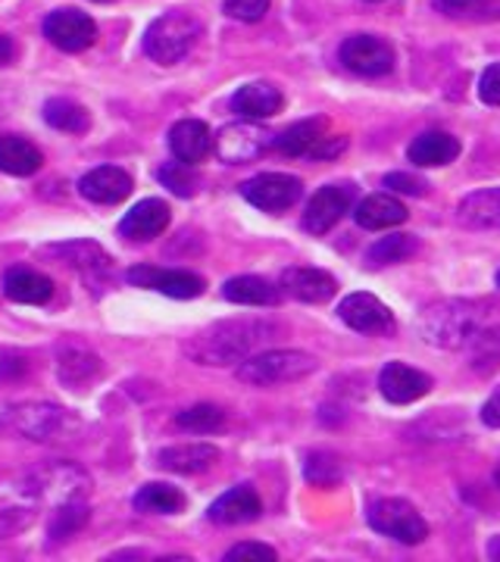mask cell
Segmentation results:
<instances>
[{
	"label": "cell",
	"instance_id": "obj_1",
	"mask_svg": "<svg viewBox=\"0 0 500 562\" xmlns=\"http://www.w3.org/2000/svg\"><path fill=\"white\" fill-rule=\"evenodd\" d=\"M276 335V325L263 319H235L220 322L207 331L195 335L188 344V357L200 366H229V362H244L260 344Z\"/></svg>",
	"mask_w": 500,
	"mask_h": 562
},
{
	"label": "cell",
	"instance_id": "obj_2",
	"mask_svg": "<svg viewBox=\"0 0 500 562\" xmlns=\"http://www.w3.org/2000/svg\"><path fill=\"white\" fill-rule=\"evenodd\" d=\"M422 341L435 344L441 350H457L469 344L479 331V310L463 301H438L420 313Z\"/></svg>",
	"mask_w": 500,
	"mask_h": 562
},
{
	"label": "cell",
	"instance_id": "obj_3",
	"mask_svg": "<svg viewBox=\"0 0 500 562\" xmlns=\"http://www.w3.org/2000/svg\"><path fill=\"white\" fill-rule=\"evenodd\" d=\"M200 32H203V25L191 10H169L151 22V29L144 32V50L151 60L173 66L191 54Z\"/></svg>",
	"mask_w": 500,
	"mask_h": 562
},
{
	"label": "cell",
	"instance_id": "obj_4",
	"mask_svg": "<svg viewBox=\"0 0 500 562\" xmlns=\"http://www.w3.org/2000/svg\"><path fill=\"white\" fill-rule=\"evenodd\" d=\"M316 372V360L300 350H266L257 357H247L238 366V379L254 387H273V384L300 382Z\"/></svg>",
	"mask_w": 500,
	"mask_h": 562
},
{
	"label": "cell",
	"instance_id": "obj_5",
	"mask_svg": "<svg viewBox=\"0 0 500 562\" xmlns=\"http://www.w3.org/2000/svg\"><path fill=\"white\" fill-rule=\"evenodd\" d=\"M347 138L332 135L329 120H303L291 125L288 132H281L276 138V150L285 157H310V160H329L338 157L344 150Z\"/></svg>",
	"mask_w": 500,
	"mask_h": 562
},
{
	"label": "cell",
	"instance_id": "obj_6",
	"mask_svg": "<svg viewBox=\"0 0 500 562\" xmlns=\"http://www.w3.org/2000/svg\"><path fill=\"white\" fill-rule=\"evenodd\" d=\"M88 491H91V479L73 462H51V465H44V469H38L32 475V487H29V494L35 501L54 503L57 509L69 506V503H81L88 497Z\"/></svg>",
	"mask_w": 500,
	"mask_h": 562
},
{
	"label": "cell",
	"instance_id": "obj_7",
	"mask_svg": "<svg viewBox=\"0 0 500 562\" xmlns=\"http://www.w3.org/2000/svg\"><path fill=\"white\" fill-rule=\"evenodd\" d=\"M269 147H276V135L257 120L232 122V125H225L220 135L213 138L216 157L222 162H232V166L260 160Z\"/></svg>",
	"mask_w": 500,
	"mask_h": 562
},
{
	"label": "cell",
	"instance_id": "obj_8",
	"mask_svg": "<svg viewBox=\"0 0 500 562\" xmlns=\"http://www.w3.org/2000/svg\"><path fill=\"white\" fill-rule=\"evenodd\" d=\"M7 419L20 428L29 441H57L69 438L73 431H79V422L69 409L54 406V403H22L16 409H10Z\"/></svg>",
	"mask_w": 500,
	"mask_h": 562
},
{
	"label": "cell",
	"instance_id": "obj_9",
	"mask_svg": "<svg viewBox=\"0 0 500 562\" xmlns=\"http://www.w3.org/2000/svg\"><path fill=\"white\" fill-rule=\"evenodd\" d=\"M369 525L398 543H420L429 538V525L407 501H379L369 506Z\"/></svg>",
	"mask_w": 500,
	"mask_h": 562
},
{
	"label": "cell",
	"instance_id": "obj_10",
	"mask_svg": "<svg viewBox=\"0 0 500 562\" xmlns=\"http://www.w3.org/2000/svg\"><path fill=\"white\" fill-rule=\"evenodd\" d=\"M344 69L366 76V79H379L395 69V50L391 44L379 35H351L344 38L338 50Z\"/></svg>",
	"mask_w": 500,
	"mask_h": 562
},
{
	"label": "cell",
	"instance_id": "obj_11",
	"mask_svg": "<svg viewBox=\"0 0 500 562\" xmlns=\"http://www.w3.org/2000/svg\"><path fill=\"white\" fill-rule=\"evenodd\" d=\"M300 194H303L300 179L285 176V172H263L241 184V198L254 203L263 213H285L300 201Z\"/></svg>",
	"mask_w": 500,
	"mask_h": 562
},
{
	"label": "cell",
	"instance_id": "obj_12",
	"mask_svg": "<svg viewBox=\"0 0 500 562\" xmlns=\"http://www.w3.org/2000/svg\"><path fill=\"white\" fill-rule=\"evenodd\" d=\"M354 198H357L354 184H325V188H320L303 210V228L310 235H325L329 228H335L351 213Z\"/></svg>",
	"mask_w": 500,
	"mask_h": 562
},
{
	"label": "cell",
	"instance_id": "obj_13",
	"mask_svg": "<svg viewBox=\"0 0 500 562\" xmlns=\"http://www.w3.org/2000/svg\"><path fill=\"white\" fill-rule=\"evenodd\" d=\"M44 38L66 54H81L98 41V25L79 10H54L44 20Z\"/></svg>",
	"mask_w": 500,
	"mask_h": 562
},
{
	"label": "cell",
	"instance_id": "obj_14",
	"mask_svg": "<svg viewBox=\"0 0 500 562\" xmlns=\"http://www.w3.org/2000/svg\"><path fill=\"white\" fill-rule=\"evenodd\" d=\"M129 284L135 288H151V291H160L166 297H176V301H191L203 294V279L195 272H181V269H157V266H135L125 272Z\"/></svg>",
	"mask_w": 500,
	"mask_h": 562
},
{
	"label": "cell",
	"instance_id": "obj_15",
	"mask_svg": "<svg viewBox=\"0 0 500 562\" xmlns=\"http://www.w3.org/2000/svg\"><path fill=\"white\" fill-rule=\"evenodd\" d=\"M341 322L344 325H351L354 331H363V335H385V331H391V310L379 301V297H373V294H351V297H344L338 306Z\"/></svg>",
	"mask_w": 500,
	"mask_h": 562
},
{
	"label": "cell",
	"instance_id": "obj_16",
	"mask_svg": "<svg viewBox=\"0 0 500 562\" xmlns=\"http://www.w3.org/2000/svg\"><path fill=\"white\" fill-rule=\"evenodd\" d=\"M379 391L385 394V401L413 403L432 391V379L407 362H388L379 375Z\"/></svg>",
	"mask_w": 500,
	"mask_h": 562
},
{
	"label": "cell",
	"instance_id": "obj_17",
	"mask_svg": "<svg viewBox=\"0 0 500 562\" xmlns=\"http://www.w3.org/2000/svg\"><path fill=\"white\" fill-rule=\"evenodd\" d=\"M281 288L288 297H295L300 303H325L335 297L338 291V281L332 279L329 272L322 269H307V266H295V269H285L281 276Z\"/></svg>",
	"mask_w": 500,
	"mask_h": 562
},
{
	"label": "cell",
	"instance_id": "obj_18",
	"mask_svg": "<svg viewBox=\"0 0 500 562\" xmlns=\"http://www.w3.org/2000/svg\"><path fill=\"white\" fill-rule=\"evenodd\" d=\"M169 225V206L157 198L135 203L120 222V235L129 241H154Z\"/></svg>",
	"mask_w": 500,
	"mask_h": 562
},
{
	"label": "cell",
	"instance_id": "obj_19",
	"mask_svg": "<svg viewBox=\"0 0 500 562\" xmlns=\"http://www.w3.org/2000/svg\"><path fill=\"white\" fill-rule=\"evenodd\" d=\"M263 503L257 497V491L251 484H238L232 491H225L220 501L210 506V522L216 525H247L254 519H260Z\"/></svg>",
	"mask_w": 500,
	"mask_h": 562
},
{
	"label": "cell",
	"instance_id": "obj_20",
	"mask_svg": "<svg viewBox=\"0 0 500 562\" xmlns=\"http://www.w3.org/2000/svg\"><path fill=\"white\" fill-rule=\"evenodd\" d=\"M79 188L91 203H122L132 194V176L120 166H98L79 181Z\"/></svg>",
	"mask_w": 500,
	"mask_h": 562
},
{
	"label": "cell",
	"instance_id": "obj_21",
	"mask_svg": "<svg viewBox=\"0 0 500 562\" xmlns=\"http://www.w3.org/2000/svg\"><path fill=\"white\" fill-rule=\"evenodd\" d=\"M169 150H173V157H176V160L188 162V166L207 160V157H210V150H213V135H210L207 122H200V120L176 122V125H173V132H169Z\"/></svg>",
	"mask_w": 500,
	"mask_h": 562
},
{
	"label": "cell",
	"instance_id": "obj_22",
	"mask_svg": "<svg viewBox=\"0 0 500 562\" xmlns=\"http://www.w3.org/2000/svg\"><path fill=\"white\" fill-rule=\"evenodd\" d=\"M281 106H285V98L269 81H251V85L238 88V94L232 98V110L244 120H269Z\"/></svg>",
	"mask_w": 500,
	"mask_h": 562
},
{
	"label": "cell",
	"instance_id": "obj_23",
	"mask_svg": "<svg viewBox=\"0 0 500 562\" xmlns=\"http://www.w3.org/2000/svg\"><path fill=\"white\" fill-rule=\"evenodd\" d=\"M460 157V140L447 132H422L420 138L410 144L407 160L416 162L422 169H435V166H447Z\"/></svg>",
	"mask_w": 500,
	"mask_h": 562
},
{
	"label": "cell",
	"instance_id": "obj_24",
	"mask_svg": "<svg viewBox=\"0 0 500 562\" xmlns=\"http://www.w3.org/2000/svg\"><path fill=\"white\" fill-rule=\"evenodd\" d=\"M3 294H7V301L38 306V303H47L54 297V281L35 272V269H7Z\"/></svg>",
	"mask_w": 500,
	"mask_h": 562
},
{
	"label": "cell",
	"instance_id": "obj_25",
	"mask_svg": "<svg viewBox=\"0 0 500 562\" xmlns=\"http://www.w3.org/2000/svg\"><path fill=\"white\" fill-rule=\"evenodd\" d=\"M220 460V450L213 443H179V447H166L160 453V465L166 472H179V475H198L213 469Z\"/></svg>",
	"mask_w": 500,
	"mask_h": 562
},
{
	"label": "cell",
	"instance_id": "obj_26",
	"mask_svg": "<svg viewBox=\"0 0 500 562\" xmlns=\"http://www.w3.org/2000/svg\"><path fill=\"white\" fill-rule=\"evenodd\" d=\"M354 220H357L360 228L381 232V228H395V225L407 220V206L391 194H369L366 201L357 203Z\"/></svg>",
	"mask_w": 500,
	"mask_h": 562
},
{
	"label": "cell",
	"instance_id": "obj_27",
	"mask_svg": "<svg viewBox=\"0 0 500 562\" xmlns=\"http://www.w3.org/2000/svg\"><path fill=\"white\" fill-rule=\"evenodd\" d=\"M41 150L32 140L20 138V135H0V172L7 176H35L41 169Z\"/></svg>",
	"mask_w": 500,
	"mask_h": 562
},
{
	"label": "cell",
	"instance_id": "obj_28",
	"mask_svg": "<svg viewBox=\"0 0 500 562\" xmlns=\"http://www.w3.org/2000/svg\"><path fill=\"white\" fill-rule=\"evenodd\" d=\"M222 297L241 303V306H276L281 291L260 276H238V279H229L222 284Z\"/></svg>",
	"mask_w": 500,
	"mask_h": 562
},
{
	"label": "cell",
	"instance_id": "obj_29",
	"mask_svg": "<svg viewBox=\"0 0 500 562\" xmlns=\"http://www.w3.org/2000/svg\"><path fill=\"white\" fill-rule=\"evenodd\" d=\"M100 375V360L88 350H79V347H69L63 350L60 360H57V379H60L66 387L79 391L85 384H91Z\"/></svg>",
	"mask_w": 500,
	"mask_h": 562
},
{
	"label": "cell",
	"instance_id": "obj_30",
	"mask_svg": "<svg viewBox=\"0 0 500 562\" xmlns=\"http://www.w3.org/2000/svg\"><path fill=\"white\" fill-rule=\"evenodd\" d=\"M51 254H60L69 260V266L81 269V276L88 281H100V276L110 272V257L100 250L98 244L81 241V244H66V247H51Z\"/></svg>",
	"mask_w": 500,
	"mask_h": 562
},
{
	"label": "cell",
	"instance_id": "obj_31",
	"mask_svg": "<svg viewBox=\"0 0 500 562\" xmlns=\"http://www.w3.org/2000/svg\"><path fill=\"white\" fill-rule=\"evenodd\" d=\"M135 509L141 513H154V516H176L185 509V494L173 484H144L135 494Z\"/></svg>",
	"mask_w": 500,
	"mask_h": 562
},
{
	"label": "cell",
	"instance_id": "obj_32",
	"mask_svg": "<svg viewBox=\"0 0 500 562\" xmlns=\"http://www.w3.org/2000/svg\"><path fill=\"white\" fill-rule=\"evenodd\" d=\"M44 122L57 132H73V135H81L88 132L91 125V116L88 110L76 101H66V98H54V101L44 103Z\"/></svg>",
	"mask_w": 500,
	"mask_h": 562
},
{
	"label": "cell",
	"instance_id": "obj_33",
	"mask_svg": "<svg viewBox=\"0 0 500 562\" xmlns=\"http://www.w3.org/2000/svg\"><path fill=\"white\" fill-rule=\"evenodd\" d=\"M460 220L473 228H485V225H498L500 222V191H481L466 198L460 206Z\"/></svg>",
	"mask_w": 500,
	"mask_h": 562
},
{
	"label": "cell",
	"instance_id": "obj_34",
	"mask_svg": "<svg viewBox=\"0 0 500 562\" xmlns=\"http://www.w3.org/2000/svg\"><path fill=\"white\" fill-rule=\"evenodd\" d=\"M413 254H416V238L413 235H388L379 244H373L366 260H369V266H391V262L410 260Z\"/></svg>",
	"mask_w": 500,
	"mask_h": 562
},
{
	"label": "cell",
	"instance_id": "obj_35",
	"mask_svg": "<svg viewBox=\"0 0 500 562\" xmlns=\"http://www.w3.org/2000/svg\"><path fill=\"white\" fill-rule=\"evenodd\" d=\"M176 422H179V428H185V431L213 435V431H220L222 425H225V413H222L220 406H213V403H198L191 409H181Z\"/></svg>",
	"mask_w": 500,
	"mask_h": 562
},
{
	"label": "cell",
	"instance_id": "obj_36",
	"mask_svg": "<svg viewBox=\"0 0 500 562\" xmlns=\"http://www.w3.org/2000/svg\"><path fill=\"white\" fill-rule=\"evenodd\" d=\"M303 475H307V482L313 484V487H335V484L344 479V469H341V462L335 453H310L307 457V465H303Z\"/></svg>",
	"mask_w": 500,
	"mask_h": 562
},
{
	"label": "cell",
	"instance_id": "obj_37",
	"mask_svg": "<svg viewBox=\"0 0 500 562\" xmlns=\"http://www.w3.org/2000/svg\"><path fill=\"white\" fill-rule=\"evenodd\" d=\"M473 369L488 375L500 362V328H488V331H476L473 338Z\"/></svg>",
	"mask_w": 500,
	"mask_h": 562
},
{
	"label": "cell",
	"instance_id": "obj_38",
	"mask_svg": "<svg viewBox=\"0 0 500 562\" xmlns=\"http://www.w3.org/2000/svg\"><path fill=\"white\" fill-rule=\"evenodd\" d=\"M157 179L163 181V188H169L179 198H191L198 191V172H195V166H188V162L181 160L166 162L160 172H157Z\"/></svg>",
	"mask_w": 500,
	"mask_h": 562
},
{
	"label": "cell",
	"instance_id": "obj_39",
	"mask_svg": "<svg viewBox=\"0 0 500 562\" xmlns=\"http://www.w3.org/2000/svg\"><path fill=\"white\" fill-rule=\"evenodd\" d=\"M85 522H88V506H85V503L60 506L57 516H54V522H51V538H54V541H66V538H73Z\"/></svg>",
	"mask_w": 500,
	"mask_h": 562
},
{
	"label": "cell",
	"instance_id": "obj_40",
	"mask_svg": "<svg viewBox=\"0 0 500 562\" xmlns=\"http://www.w3.org/2000/svg\"><path fill=\"white\" fill-rule=\"evenodd\" d=\"M273 0H225L222 10L238 22H260L269 13Z\"/></svg>",
	"mask_w": 500,
	"mask_h": 562
},
{
	"label": "cell",
	"instance_id": "obj_41",
	"mask_svg": "<svg viewBox=\"0 0 500 562\" xmlns=\"http://www.w3.org/2000/svg\"><path fill=\"white\" fill-rule=\"evenodd\" d=\"M225 560L235 562V560H260V562H273L276 560V550L273 547H266V543H254V541H244L235 543L229 553H225Z\"/></svg>",
	"mask_w": 500,
	"mask_h": 562
},
{
	"label": "cell",
	"instance_id": "obj_42",
	"mask_svg": "<svg viewBox=\"0 0 500 562\" xmlns=\"http://www.w3.org/2000/svg\"><path fill=\"white\" fill-rule=\"evenodd\" d=\"M32 522L29 509H0V538H13Z\"/></svg>",
	"mask_w": 500,
	"mask_h": 562
},
{
	"label": "cell",
	"instance_id": "obj_43",
	"mask_svg": "<svg viewBox=\"0 0 500 562\" xmlns=\"http://www.w3.org/2000/svg\"><path fill=\"white\" fill-rule=\"evenodd\" d=\"M479 98L491 106H500V63L488 66L479 79Z\"/></svg>",
	"mask_w": 500,
	"mask_h": 562
},
{
	"label": "cell",
	"instance_id": "obj_44",
	"mask_svg": "<svg viewBox=\"0 0 500 562\" xmlns=\"http://www.w3.org/2000/svg\"><path fill=\"white\" fill-rule=\"evenodd\" d=\"M432 3L444 16H466V13H479L485 0H432Z\"/></svg>",
	"mask_w": 500,
	"mask_h": 562
},
{
	"label": "cell",
	"instance_id": "obj_45",
	"mask_svg": "<svg viewBox=\"0 0 500 562\" xmlns=\"http://www.w3.org/2000/svg\"><path fill=\"white\" fill-rule=\"evenodd\" d=\"M385 184L391 188V191H398V194H422L429 184L420 179H413L410 172H391L388 179H385Z\"/></svg>",
	"mask_w": 500,
	"mask_h": 562
},
{
	"label": "cell",
	"instance_id": "obj_46",
	"mask_svg": "<svg viewBox=\"0 0 500 562\" xmlns=\"http://www.w3.org/2000/svg\"><path fill=\"white\" fill-rule=\"evenodd\" d=\"M481 422H485L488 428H500V391L498 394H491L488 403L481 406Z\"/></svg>",
	"mask_w": 500,
	"mask_h": 562
},
{
	"label": "cell",
	"instance_id": "obj_47",
	"mask_svg": "<svg viewBox=\"0 0 500 562\" xmlns=\"http://www.w3.org/2000/svg\"><path fill=\"white\" fill-rule=\"evenodd\" d=\"M16 54H20L16 41L10 38V35H0V66H10V63L16 60Z\"/></svg>",
	"mask_w": 500,
	"mask_h": 562
},
{
	"label": "cell",
	"instance_id": "obj_48",
	"mask_svg": "<svg viewBox=\"0 0 500 562\" xmlns=\"http://www.w3.org/2000/svg\"><path fill=\"white\" fill-rule=\"evenodd\" d=\"M479 16L481 20H500V0H485Z\"/></svg>",
	"mask_w": 500,
	"mask_h": 562
},
{
	"label": "cell",
	"instance_id": "obj_49",
	"mask_svg": "<svg viewBox=\"0 0 500 562\" xmlns=\"http://www.w3.org/2000/svg\"><path fill=\"white\" fill-rule=\"evenodd\" d=\"M495 482H498V487H500V462H498V469H495Z\"/></svg>",
	"mask_w": 500,
	"mask_h": 562
},
{
	"label": "cell",
	"instance_id": "obj_50",
	"mask_svg": "<svg viewBox=\"0 0 500 562\" xmlns=\"http://www.w3.org/2000/svg\"><path fill=\"white\" fill-rule=\"evenodd\" d=\"M95 3H110V0H95Z\"/></svg>",
	"mask_w": 500,
	"mask_h": 562
},
{
	"label": "cell",
	"instance_id": "obj_51",
	"mask_svg": "<svg viewBox=\"0 0 500 562\" xmlns=\"http://www.w3.org/2000/svg\"><path fill=\"white\" fill-rule=\"evenodd\" d=\"M498 284H500V272H498Z\"/></svg>",
	"mask_w": 500,
	"mask_h": 562
},
{
	"label": "cell",
	"instance_id": "obj_52",
	"mask_svg": "<svg viewBox=\"0 0 500 562\" xmlns=\"http://www.w3.org/2000/svg\"><path fill=\"white\" fill-rule=\"evenodd\" d=\"M0 419H3V413H0Z\"/></svg>",
	"mask_w": 500,
	"mask_h": 562
}]
</instances>
